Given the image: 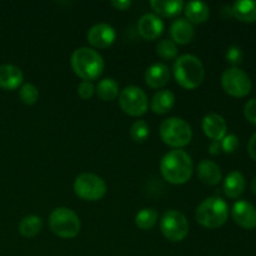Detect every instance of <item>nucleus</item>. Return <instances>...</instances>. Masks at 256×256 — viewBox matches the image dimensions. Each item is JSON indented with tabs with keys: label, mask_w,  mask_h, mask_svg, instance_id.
Returning a JSON list of instances; mask_svg holds the SVG:
<instances>
[{
	"label": "nucleus",
	"mask_w": 256,
	"mask_h": 256,
	"mask_svg": "<svg viewBox=\"0 0 256 256\" xmlns=\"http://www.w3.org/2000/svg\"><path fill=\"white\" fill-rule=\"evenodd\" d=\"M160 172L164 180L170 184L182 185L192 178L194 172V162L185 150H170L160 162Z\"/></svg>",
	"instance_id": "f257e3e1"
},
{
	"label": "nucleus",
	"mask_w": 256,
	"mask_h": 256,
	"mask_svg": "<svg viewBox=\"0 0 256 256\" xmlns=\"http://www.w3.org/2000/svg\"><path fill=\"white\" fill-rule=\"evenodd\" d=\"M72 69L84 82L96 80L102 74L105 62L99 52L92 48L82 46L74 50L70 58Z\"/></svg>",
	"instance_id": "f03ea898"
},
{
	"label": "nucleus",
	"mask_w": 256,
	"mask_h": 256,
	"mask_svg": "<svg viewBox=\"0 0 256 256\" xmlns=\"http://www.w3.org/2000/svg\"><path fill=\"white\" fill-rule=\"evenodd\" d=\"M172 74L180 86L186 90H194L204 82L205 68L196 55L184 54L175 60Z\"/></svg>",
	"instance_id": "7ed1b4c3"
},
{
	"label": "nucleus",
	"mask_w": 256,
	"mask_h": 256,
	"mask_svg": "<svg viewBox=\"0 0 256 256\" xmlns=\"http://www.w3.org/2000/svg\"><path fill=\"white\" fill-rule=\"evenodd\" d=\"M229 206L222 198L210 196L202 200L196 208L195 219L206 229H218L226 222Z\"/></svg>",
	"instance_id": "20e7f679"
},
{
	"label": "nucleus",
	"mask_w": 256,
	"mask_h": 256,
	"mask_svg": "<svg viewBox=\"0 0 256 256\" xmlns=\"http://www.w3.org/2000/svg\"><path fill=\"white\" fill-rule=\"evenodd\" d=\"M159 134L164 144L180 149L190 144L192 139V129L188 122L182 118H168L162 120L159 128Z\"/></svg>",
	"instance_id": "39448f33"
},
{
	"label": "nucleus",
	"mask_w": 256,
	"mask_h": 256,
	"mask_svg": "<svg viewBox=\"0 0 256 256\" xmlns=\"http://www.w3.org/2000/svg\"><path fill=\"white\" fill-rule=\"evenodd\" d=\"M49 226L56 236L62 239H72L80 232L82 222L76 212L69 208L60 206L50 212Z\"/></svg>",
	"instance_id": "423d86ee"
},
{
	"label": "nucleus",
	"mask_w": 256,
	"mask_h": 256,
	"mask_svg": "<svg viewBox=\"0 0 256 256\" xmlns=\"http://www.w3.org/2000/svg\"><path fill=\"white\" fill-rule=\"evenodd\" d=\"M72 188L76 196L86 202L102 200L108 192L106 182H104V179L92 172H82L78 175Z\"/></svg>",
	"instance_id": "0eeeda50"
},
{
	"label": "nucleus",
	"mask_w": 256,
	"mask_h": 256,
	"mask_svg": "<svg viewBox=\"0 0 256 256\" xmlns=\"http://www.w3.org/2000/svg\"><path fill=\"white\" fill-rule=\"evenodd\" d=\"M160 230L165 239L172 242H180L189 234V222L182 212L170 209L164 212L160 220Z\"/></svg>",
	"instance_id": "6e6552de"
},
{
	"label": "nucleus",
	"mask_w": 256,
	"mask_h": 256,
	"mask_svg": "<svg viewBox=\"0 0 256 256\" xmlns=\"http://www.w3.org/2000/svg\"><path fill=\"white\" fill-rule=\"evenodd\" d=\"M119 106L129 116H142L148 112L149 99L142 88L129 85L120 90Z\"/></svg>",
	"instance_id": "1a4fd4ad"
},
{
	"label": "nucleus",
	"mask_w": 256,
	"mask_h": 256,
	"mask_svg": "<svg viewBox=\"0 0 256 256\" xmlns=\"http://www.w3.org/2000/svg\"><path fill=\"white\" fill-rule=\"evenodd\" d=\"M222 86L232 96L244 98L252 92V80L244 70L232 66L222 74Z\"/></svg>",
	"instance_id": "9d476101"
},
{
	"label": "nucleus",
	"mask_w": 256,
	"mask_h": 256,
	"mask_svg": "<svg viewBox=\"0 0 256 256\" xmlns=\"http://www.w3.org/2000/svg\"><path fill=\"white\" fill-rule=\"evenodd\" d=\"M86 39L92 46L96 49H105L112 46L116 39V32L114 28L106 22L95 24L88 30Z\"/></svg>",
	"instance_id": "9b49d317"
},
{
	"label": "nucleus",
	"mask_w": 256,
	"mask_h": 256,
	"mask_svg": "<svg viewBox=\"0 0 256 256\" xmlns=\"http://www.w3.org/2000/svg\"><path fill=\"white\" fill-rule=\"evenodd\" d=\"M232 214L234 222L242 229L252 230L256 228V208L249 202L239 200L235 202Z\"/></svg>",
	"instance_id": "f8f14e48"
},
{
	"label": "nucleus",
	"mask_w": 256,
	"mask_h": 256,
	"mask_svg": "<svg viewBox=\"0 0 256 256\" xmlns=\"http://www.w3.org/2000/svg\"><path fill=\"white\" fill-rule=\"evenodd\" d=\"M138 32L145 40H155L164 32V22L156 14L148 12L138 22Z\"/></svg>",
	"instance_id": "ddd939ff"
},
{
	"label": "nucleus",
	"mask_w": 256,
	"mask_h": 256,
	"mask_svg": "<svg viewBox=\"0 0 256 256\" xmlns=\"http://www.w3.org/2000/svg\"><path fill=\"white\" fill-rule=\"evenodd\" d=\"M202 128L204 134L212 142H222V138L226 135L228 125L224 118L216 112L205 115L202 119Z\"/></svg>",
	"instance_id": "4468645a"
},
{
	"label": "nucleus",
	"mask_w": 256,
	"mask_h": 256,
	"mask_svg": "<svg viewBox=\"0 0 256 256\" xmlns=\"http://www.w3.org/2000/svg\"><path fill=\"white\" fill-rule=\"evenodd\" d=\"M170 69L164 62L150 65L145 72V82L152 89H162L169 82Z\"/></svg>",
	"instance_id": "2eb2a0df"
},
{
	"label": "nucleus",
	"mask_w": 256,
	"mask_h": 256,
	"mask_svg": "<svg viewBox=\"0 0 256 256\" xmlns=\"http://www.w3.org/2000/svg\"><path fill=\"white\" fill-rule=\"evenodd\" d=\"M195 35L194 25L184 18H179L170 25V36L175 44L186 45L192 40Z\"/></svg>",
	"instance_id": "dca6fc26"
},
{
	"label": "nucleus",
	"mask_w": 256,
	"mask_h": 256,
	"mask_svg": "<svg viewBox=\"0 0 256 256\" xmlns=\"http://www.w3.org/2000/svg\"><path fill=\"white\" fill-rule=\"evenodd\" d=\"M24 74L20 68L12 64L0 65V89L15 90L22 84Z\"/></svg>",
	"instance_id": "f3484780"
},
{
	"label": "nucleus",
	"mask_w": 256,
	"mask_h": 256,
	"mask_svg": "<svg viewBox=\"0 0 256 256\" xmlns=\"http://www.w3.org/2000/svg\"><path fill=\"white\" fill-rule=\"evenodd\" d=\"M198 176L202 180L204 184L210 185H218L222 179V169L216 162H212V160H202L198 164Z\"/></svg>",
	"instance_id": "a211bd4d"
},
{
	"label": "nucleus",
	"mask_w": 256,
	"mask_h": 256,
	"mask_svg": "<svg viewBox=\"0 0 256 256\" xmlns=\"http://www.w3.org/2000/svg\"><path fill=\"white\" fill-rule=\"evenodd\" d=\"M175 105V95L170 90H158L150 102V109L158 115L168 114Z\"/></svg>",
	"instance_id": "6ab92c4d"
},
{
	"label": "nucleus",
	"mask_w": 256,
	"mask_h": 256,
	"mask_svg": "<svg viewBox=\"0 0 256 256\" xmlns=\"http://www.w3.org/2000/svg\"><path fill=\"white\" fill-rule=\"evenodd\" d=\"M150 6L159 18H172L184 10L185 2L182 0H152Z\"/></svg>",
	"instance_id": "aec40b11"
},
{
	"label": "nucleus",
	"mask_w": 256,
	"mask_h": 256,
	"mask_svg": "<svg viewBox=\"0 0 256 256\" xmlns=\"http://www.w3.org/2000/svg\"><path fill=\"white\" fill-rule=\"evenodd\" d=\"M225 195L230 199H238L245 190V178L240 172L235 170L228 174L222 185Z\"/></svg>",
	"instance_id": "412c9836"
},
{
	"label": "nucleus",
	"mask_w": 256,
	"mask_h": 256,
	"mask_svg": "<svg viewBox=\"0 0 256 256\" xmlns=\"http://www.w3.org/2000/svg\"><path fill=\"white\" fill-rule=\"evenodd\" d=\"M184 12L186 20L192 24H202L210 16L209 5L202 2H189L185 4Z\"/></svg>",
	"instance_id": "4be33fe9"
},
{
	"label": "nucleus",
	"mask_w": 256,
	"mask_h": 256,
	"mask_svg": "<svg viewBox=\"0 0 256 256\" xmlns=\"http://www.w3.org/2000/svg\"><path fill=\"white\" fill-rule=\"evenodd\" d=\"M232 14L242 22H256V2L255 0H240L232 5Z\"/></svg>",
	"instance_id": "5701e85b"
},
{
	"label": "nucleus",
	"mask_w": 256,
	"mask_h": 256,
	"mask_svg": "<svg viewBox=\"0 0 256 256\" xmlns=\"http://www.w3.org/2000/svg\"><path fill=\"white\" fill-rule=\"evenodd\" d=\"M98 96L104 102H112L115 100L120 94L119 84L112 78H105L98 82V86L95 88Z\"/></svg>",
	"instance_id": "b1692460"
},
{
	"label": "nucleus",
	"mask_w": 256,
	"mask_h": 256,
	"mask_svg": "<svg viewBox=\"0 0 256 256\" xmlns=\"http://www.w3.org/2000/svg\"><path fill=\"white\" fill-rule=\"evenodd\" d=\"M42 230V219L38 215L30 214L22 218L19 222V232L24 238H34Z\"/></svg>",
	"instance_id": "393cba45"
},
{
	"label": "nucleus",
	"mask_w": 256,
	"mask_h": 256,
	"mask_svg": "<svg viewBox=\"0 0 256 256\" xmlns=\"http://www.w3.org/2000/svg\"><path fill=\"white\" fill-rule=\"evenodd\" d=\"M158 212L152 208H144L135 215V225L142 230H152L158 222Z\"/></svg>",
	"instance_id": "a878e982"
},
{
	"label": "nucleus",
	"mask_w": 256,
	"mask_h": 256,
	"mask_svg": "<svg viewBox=\"0 0 256 256\" xmlns=\"http://www.w3.org/2000/svg\"><path fill=\"white\" fill-rule=\"evenodd\" d=\"M156 54L162 60H172L178 56V46L172 39H162L156 45Z\"/></svg>",
	"instance_id": "bb28decb"
},
{
	"label": "nucleus",
	"mask_w": 256,
	"mask_h": 256,
	"mask_svg": "<svg viewBox=\"0 0 256 256\" xmlns=\"http://www.w3.org/2000/svg\"><path fill=\"white\" fill-rule=\"evenodd\" d=\"M150 135V126L145 120H136L130 128V138L135 142H144Z\"/></svg>",
	"instance_id": "cd10ccee"
},
{
	"label": "nucleus",
	"mask_w": 256,
	"mask_h": 256,
	"mask_svg": "<svg viewBox=\"0 0 256 256\" xmlns=\"http://www.w3.org/2000/svg\"><path fill=\"white\" fill-rule=\"evenodd\" d=\"M19 98L25 105H34L39 100V90L32 82H25L19 90Z\"/></svg>",
	"instance_id": "c85d7f7f"
},
{
	"label": "nucleus",
	"mask_w": 256,
	"mask_h": 256,
	"mask_svg": "<svg viewBox=\"0 0 256 256\" xmlns=\"http://www.w3.org/2000/svg\"><path fill=\"white\" fill-rule=\"evenodd\" d=\"M242 58H244V52H242V48H239L238 45H232V46L228 48L226 52H225L226 62L234 65V66L239 65L242 62Z\"/></svg>",
	"instance_id": "c756f323"
},
{
	"label": "nucleus",
	"mask_w": 256,
	"mask_h": 256,
	"mask_svg": "<svg viewBox=\"0 0 256 256\" xmlns=\"http://www.w3.org/2000/svg\"><path fill=\"white\" fill-rule=\"evenodd\" d=\"M220 146H222V150L226 154H232L239 146V139H238L236 135L234 134H228L225 135L224 138L220 142Z\"/></svg>",
	"instance_id": "7c9ffc66"
},
{
	"label": "nucleus",
	"mask_w": 256,
	"mask_h": 256,
	"mask_svg": "<svg viewBox=\"0 0 256 256\" xmlns=\"http://www.w3.org/2000/svg\"><path fill=\"white\" fill-rule=\"evenodd\" d=\"M95 86L92 82H84L82 80L79 85H78V95L82 98V100H89L90 98L94 95Z\"/></svg>",
	"instance_id": "2f4dec72"
},
{
	"label": "nucleus",
	"mask_w": 256,
	"mask_h": 256,
	"mask_svg": "<svg viewBox=\"0 0 256 256\" xmlns=\"http://www.w3.org/2000/svg\"><path fill=\"white\" fill-rule=\"evenodd\" d=\"M244 115L248 122L256 125V99H250L244 106Z\"/></svg>",
	"instance_id": "473e14b6"
},
{
	"label": "nucleus",
	"mask_w": 256,
	"mask_h": 256,
	"mask_svg": "<svg viewBox=\"0 0 256 256\" xmlns=\"http://www.w3.org/2000/svg\"><path fill=\"white\" fill-rule=\"evenodd\" d=\"M112 5L116 10L124 12V10H128L132 6V2H130V0H112Z\"/></svg>",
	"instance_id": "72a5a7b5"
},
{
	"label": "nucleus",
	"mask_w": 256,
	"mask_h": 256,
	"mask_svg": "<svg viewBox=\"0 0 256 256\" xmlns=\"http://www.w3.org/2000/svg\"><path fill=\"white\" fill-rule=\"evenodd\" d=\"M248 152H249L250 158L256 162V132L252 134V136L250 138L249 144H248Z\"/></svg>",
	"instance_id": "f704fd0d"
},
{
	"label": "nucleus",
	"mask_w": 256,
	"mask_h": 256,
	"mask_svg": "<svg viewBox=\"0 0 256 256\" xmlns=\"http://www.w3.org/2000/svg\"><path fill=\"white\" fill-rule=\"evenodd\" d=\"M210 154L212 155H218L220 152V150H222V146H220V142H212V144H210Z\"/></svg>",
	"instance_id": "c9c22d12"
},
{
	"label": "nucleus",
	"mask_w": 256,
	"mask_h": 256,
	"mask_svg": "<svg viewBox=\"0 0 256 256\" xmlns=\"http://www.w3.org/2000/svg\"><path fill=\"white\" fill-rule=\"evenodd\" d=\"M250 188H252V192H254V194H256V176L252 180V185H250Z\"/></svg>",
	"instance_id": "e433bc0d"
}]
</instances>
